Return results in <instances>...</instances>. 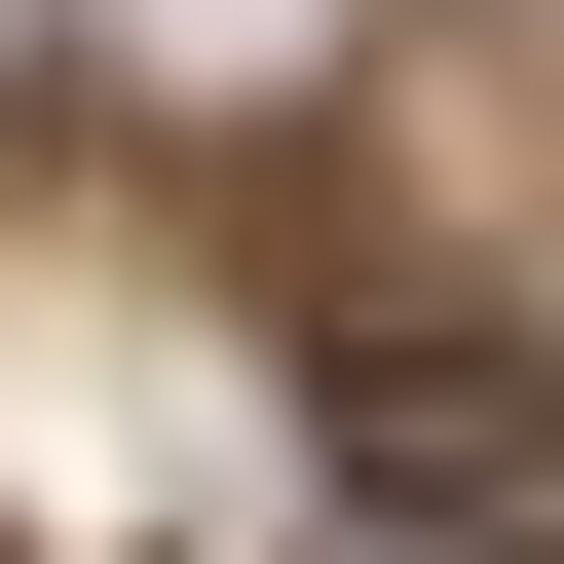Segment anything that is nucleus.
<instances>
[{
  "label": "nucleus",
  "instance_id": "f257e3e1",
  "mask_svg": "<svg viewBox=\"0 0 564 564\" xmlns=\"http://www.w3.org/2000/svg\"><path fill=\"white\" fill-rule=\"evenodd\" d=\"M339 489H414V527H564V377H339Z\"/></svg>",
  "mask_w": 564,
  "mask_h": 564
}]
</instances>
